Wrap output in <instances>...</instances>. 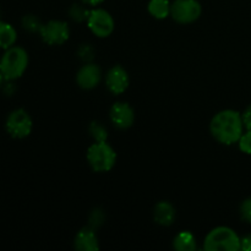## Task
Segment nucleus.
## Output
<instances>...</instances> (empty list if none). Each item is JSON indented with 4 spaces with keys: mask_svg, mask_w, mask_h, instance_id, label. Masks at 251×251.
Instances as JSON below:
<instances>
[{
    "mask_svg": "<svg viewBox=\"0 0 251 251\" xmlns=\"http://www.w3.org/2000/svg\"><path fill=\"white\" fill-rule=\"evenodd\" d=\"M240 216H242L243 221L251 225V198L243 201L240 205Z\"/></svg>",
    "mask_w": 251,
    "mask_h": 251,
    "instance_id": "412c9836",
    "label": "nucleus"
},
{
    "mask_svg": "<svg viewBox=\"0 0 251 251\" xmlns=\"http://www.w3.org/2000/svg\"><path fill=\"white\" fill-rule=\"evenodd\" d=\"M0 15H1V11H0Z\"/></svg>",
    "mask_w": 251,
    "mask_h": 251,
    "instance_id": "a878e982",
    "label": "nucleus"
},
{
    "mask_svg": "<svg viewBox=\"0 0 251 251\" xmlns=\"http://www.w3.org/2000/svg\"><path fill=\"white\" fill-rule=\"evenodd\" d=\"M171 6L169 0H150L147 10L156 20H164L171 16Z\"/></svg>",
    "mask_w": 251,
    "mask_h": 251,
    "instance_id": "2eb2a0df",
    "label": "nucleus"
},
{
    "mask_svg": "<svg viewBox=\"0 0 251 251\" xmlns=\"http://www.w3.org/2000/svg\"><path fill=\"white\" fill-rule=\"evenodd\" d=\"M109 118L115 127L120 130H126L134 124L135 112L127 103L117 102L110 108Z\"/></svg>",
    "mask_w": 251,
    "mask_h": 251,
    "instance_id": "1a4fd4ad",
    "label": "nucleus"
},
{
    "mask_svg": "<svg viewBox=\"0 0 251 251\" xmlns=\"http://www.w3.org/2000/svg\"><path fill=\"white\" fill-rule=\"evenodd\" d=\"M28 66V54L21 47H11L5 49L0 58V73L5 81H14L21 77Z\"/></svg>",
    "mask_w": 251,
    "mask_h": 251,
    "instance_id": "f03ea898",
    "label": "nucleus"
},
{
    "mask_svg": "<svg viewBox=\"0 0 251 251\" xmlns=\"http://www.w3.org/2000/svg\"><path fill=\"white\" fill-rule=\"evenodd\" d=\"M42 25L43 24H41V21L34 15H26L22 19V26H24L25 29L29 32H39Z\"/></svg>",
    "mask_w": 251,
    "mask_h": 251,
    "instance_id": "a211bd4d",
    "label": "nucleus"
},
{
    "mask_svg": "<svg viewBox=\"0 0 251 251\" xmlns=\"http://www.w3.org/2000/svg\"><path fill=\"white\" fill-rule=\"evenodd\" d=\"M173 248L179 251H193L196 249V238L191 232H180L173 242Z\"/></svg>",
    "mask_w": 251,
    "mask_h": 251,
    "instance_id": "dca6fc26",
    "label": "nucleus"
},
{
    "mask_svg": "<svg viewBox=\"0 0 251 251\" xmlns=\"http://www.w3.org/2000/svg\"><path fill=\"white\" fill-rule=\"evenodd\" d=\"M114 19L104 9L91 10L87 17V27L98 38H107L114 31Z\"/></svg>",
    "mask_w": 251,
    "mask_h": 251,
    "instance_id": "0eeeda50",
    "label": "nucleus"
},
{
    "mask_svg": "<svg viewBox=\"0 0 251 251\" xmlns=\"http://www.w3.org/2000/svg\"><path fill=\"white\" fill-rule=\"evenodd\" d=\"M39 34L44 43L48 46H61L70 37V28L66 22L60 20H51L42 25Z\"/></svg>",
    "mask_w": 251,
    "mask_h": 251,
    "instance_id": "6e6552de",
    "label": "nucleus"
},
{
    "mask_svg": "<svg viewBox=\"0 0 251 251\" xmlns=\"http://www.w3.org/2000/svg\"><path fill=\"white\" fill-rule=\"evenodd\" d=\"M130 83L129 74L123 66L115 65L105 75V86L113 95H122L127 90Z\"/></svg>",
    "mask_w": 251,
    "mask_h": 251,
    "instance_id": "9d476101",
    "label": "nucleus"
},
{
    "mask_svg": "<svg viewBox=\"0 0 251 251\" xmlns=\"http://www.w3.org/2000/svg\"><path fill=\"white\" fill-rule=\"evenodd\" d=\"M17 41V32L14 26L0 20V49H9Z\"/></svg>",
    "mask_w": 251,
    "mask_h": 251,
    "instance_id": "4468645a",
    "label": "nucleus"
},
{
    "mask_svg": "<svg viewBox=\"0 0 251 251\" xmlns=\"http://www.w3.org/2000/svg\"><path fill=\"white\" fill-rule=\"evenodd\" d=\"M202 7L198 0H176L172 2L171 16L178 24L189 25L198 21Z\"/></svg>",
    "mask_w": 251,
    "mask_h": 251,
    "instance_id": "423d86ee",
    "label": "nucleus"
},
{
    "mask_svg": "<svg viewBox=\"0 0 251 251\" xmlns=\"http://www.w3.org/2000/svg\"><path fill=\"white\" fill-rule=\"evenodd\" d=\"M5 129L7 134L14 139H25L29 136L33 129V122L25 109H15L7 115L5 122Z\"/></svg>",
    "mask_w": 251,
    "mask_h": 251,
    "instance_id": "39448f33",
    "label": "nucleus"
},
{
    "mask_svg": "<svg viewBox=\"0 0 251 251\" xmlns=\"http://www.w3.org/2000/svg\"><path fill=\"white\" fill-rule=\"evenodd\" d=\"M88 14H90V11L86 10L83 6H80V5H74L70 10L71 17L76 21H83V20L87 21Z\"/></svg>",
    "mask_w": 251,
    "mask_h": 251,
    "instance_id": "aec40b11",
    "label": "nucleus"
},
{
    "mask_svg": "<svg viewBox=\"0 0 251 251\" xmlns=\"http://www.w3.org/2000/svg\"><path fill=\"white\" fill-rule=\"evenodd\" d=\"M86 5H90V6H97V5L102 4L104 0H82Z\"/></svg>",
    "mask_w": 251,
    "mask_h": 251,
    "instance_id": "b1692460",
    "label": "nucleus"
},
{
    "mask_svg": "<svg viewBox=\"0 0 251 251\" xmlns=\"http://www.w3.org/2000/svg\"><path fill=\"white\" fill-rule=\"evenodd\" d=\"M174 220H176V210H174L173 205L167 201H161L154 207V221L158 225L163 226V227H168V226L173 225Z\"/></svg>",
    "mask_w": 251,
    "mask_h": 251,
    "instance_id": "ddd939ff",
    "label": "nucleus"
},
{
    "mask_svg": "<svg viewBox=\"0 0 251 251\" xmlns=\"http://www.w3.org/2000/svg\"><path fill=\"white\" fill-rule=\"evenodd\" d=\"M4 80H5V78H4V76H2V74L0 73V86L2 85V81H4Z\"/></svg>",
    "mask_w": 251,
    "mask_h": 251,
    "instance_id": "393cba45",
    "label": "nucleus"
},
{
    "mask_svg": "<svg viewBox=\"0 0 251 251\" xmlns=\"http://www.w3.org/2000/svg\"><path fill=\"white\" fill-rule=\"evenodd\" d=\"M243 123H244V127L247 130H251V104L245 109V112L242 114Z\"/></svg>",
    "mask_w": 251,
    "mask_h": 251,
    "instance_id": "4be33fe9",
    "label": "nucleus"
},
{
    "mask_svg": "<svg viewBox=\"0 0 251 251\" xmlns=\"http://www.w3.org/2000/svg\"><path fill=\"white\" fill-rule=\"evenodd\" d=\"M210 131L220 144L227 146L237 144L244 132L242 114L233 109L221 110L211 120Z\"/></svg>",
    "mask_w": 251,
    "mask_h": 251,
    "instance_id": "f257e3e1",
    "label": "nucleus"
},
{
    "mask_svg": "<svg viewBox=\"0 0 251 251\" xmlns=\"http://www.w3.org/2000/svg\"><path fill=\"white\" fill-rule=\"evenodd\" d=\"M74 245H75L76 250L80 251H96L100 249L97 235H96L93 228L91 227L83 228L76 234Z\"/></svg>",
    "mask_w": 251,
    "mask_h": 251,
    "instance_id": "f8f14e48",
    "label": "nucleus"
},
{
    "mask_svg": "<svg viewBox=\"0 0 251 251\" xmlns=\"http://www.w3.org/2000/svg\"><path fill=\"white\" fill-rule=\"evenodd\" d=\"M239 235L229 227H217L205 238L203 249L206 251H238L240 250Z\"/></svg>",
    "mask_w": 251,
    "mask_h": 251,
    "instance_id": "20e7f679",
    "label": "nucleus"
},
{
    "mask_svg": "<svg viewBox=\"0 0 251 251\" xmlns=\"http://www.w3.org/2000/svg\"><path fill=\"white\" fill-rule=\"evenodd\" d=\"M0 58H1V55H0Z\"/></svg>",
    "mask_w": 251,
    "mask_h": 251,
    "instance_id": "bb28decb",
    "label": "nucleus"
},
{
    "mask_svg": "<svg viewBox=\"0 0 251 251\" xmlns=\"http://www.w3.org/2000/svg\"><path fill=\"white\" fill-rule=\"evenodd\" d=\"M240 250L251 251V234L242 238V240H240Z\"/></svg>",
    "mask_w": 251,
    "mask_h": 251,
    "instance_id": "5701e85b",
    "label": "nucleus"
},
{
    "mask_svg": "<svg viewBox=\"0 0 251 251\" xmlns=\"http://www.w3.org/2000/svg\"><path fill=\"white\" fill-rule=\"evenodd\" d=\"M102 78V71L96 64H85L76 75V82L83 90H92L97 87Z\"/></svg>",
    "mask_w": 251,
    "mask_h": 251,
    "instance_id": "9b49d317",
    "label": "nucleus"
},
{
    "mask_svg": "<svg viewBox=\"0 0 251 251\" xmlns=\"http://www.w3.org/2000/svg\"><path fill=\"white\" fill-rule=\"evenodd\" d=\"M90 134L95 139V141H107V130L100 123H92L90 125Z\"/></svg>",
    "mask_w": 251,
    "mask_h": 251,
    "instance_id": "f3484780",
    "label": "nucleus"
},
{
    "mask_svg": "<svg viewBox=\"0 0 251 251\" xmlns=\"http://www.w3.org/2000/svg\"><path fill=\"white\" fill-rule=\"evenodd\" d=\"M87 162L97 173L109 172L117 163V152L107 141H95L87 150Z\"/></svg>",
    "mask_w": 251,
    "mask_h": 251,
    "instance_id": "7ed1b4c3",
    "label": "nucleus"
},
{
    "mask_svg": "<svg viewBox=\"0 0 251 251\" xmlns=\"http://www.w3.org/2000/svg\"><path fill=\"white\" fill-rule=\"evenodd\" d=\"M239 145V149L243 153L251 154V130H247L245 132H243L242 137L238 141Z\"/></svg>",
    "mask_w": 251,
    "mask_h": 251,
    "instance_id": "6ab92c4d",
    "label": "nucleus"
}]
</instances>
